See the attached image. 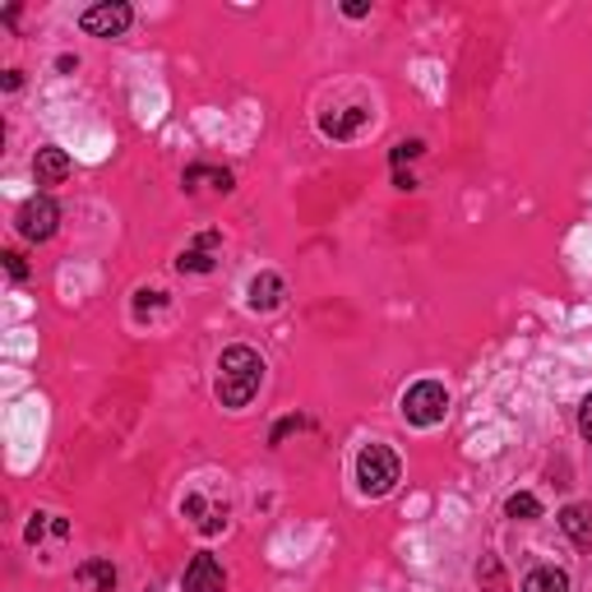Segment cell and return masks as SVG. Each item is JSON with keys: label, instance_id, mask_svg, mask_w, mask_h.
Instances as JSON below:
<instances>
[{"label": "cell", "instance_id": "1", "mask_svg": "<svg viewBox=\"0 0 592 592\" xmlns=\"http://www.w3.org/2000/svg\"><path fill=\"white\" fill-rule=\"evenodd\" d=\"M264 384V357L254 347H227L218 357V403L223 407H250V399Z\"/></svg>", "mask_w": 592, "mask_h": 592}, {"label": "cell", "instance_id": "2", "mask_svg": "<svg viewBox=\"0 0 592 592\" xmlns=\"http://www.w3.org/2000/svg\"><path fill=\"white\" fill-rule=\"evenodd\" d=\"M399 477H403V463H399V453H393V449L366 445L357 453V486H362V496L380 500V496H389V490L399 486Z\"/></svg>", "mask_w": 592, "mask_h": 592}, {"label": "cell", "instance_id": "3", "mask_svg": "<svg viewBox=\"0 0 592 592\" xmlns=\"http://www.w3.org/2000/svg\"><path fill=\"white\" fill-rule=\"evenodd\" d=\"M445 412H449V393H445V384H436V380H422V384H412L407 393H403V417H407V426H440L445 422Z\"/></svg>", "mask_w": 592, "mask_h": 592}, {"label": "cell", "instance_id": "4", "mask_svg": "<svg viewBox=\"0 0 592 592\" xmlns=\"http://www.w3.org/2000/svg\"><path fill=\"white\" fill-rule=\"evenodd\" d=\"M14 227H19L24 241H51L56 227H61V209H56L51 194H37V200H28L24 209H19Z\"/></svg>", "mask_w": 592, "mask_h": 592}, {"label": "cell", "instance_id": "5", "mask_svg": "<svg viewBox=\"0 0 592 592\" xmlns=\"http://www.w3.org/2000/svg\"><path fill=\"white\" fill-rule=\"evenodd\" d=\"M130 24H134V10L121 5V0H111V5H88L84 19H79V28L88 37H121Z\"/></svg>", "mask_w": 592, "mask_h": 592}, {"label": "cell", "instance_id": "6", "mask_svg": "<svg viewBox=\"0 0 592 592\" xmlns=\"http://www.w3.org/2000/svg\"><path fill=\"white\" fill-rule=\"evenodd\" d=\"M186 592H223L227 588V575H223V565L209 556V550H200L190 565H186V579H181Z\"/></svg>", "mask_w": 592, "mask_h": 592}, {"label": "cell", "instance_id": "7", "mask_svg": "<svg viewBox=\"0 0 592 592\" xmlns=\"http://www.w3.org/2000/svg\"><path fill=\"white\" fill-rule=\"evenodd\" d=\"M181 509H186V519L204 532V537H213V532L227 528V505H209L204 490H190V496L181 500Z\"/></svg>", "mask_w": 592, "mask_h": 592}, {"label": "cell", "instance_id": "8", "mask_svg": "<svg viewBox=\"0 0 592 592\" xmlns=\"http://www.w3.org/2000/svg\"><path fill=\"white\" fill-rule=\"evenodd\" d=\"M70 171H74V163H70V153H66V149H56V144L37 149V157H33V176H37V186H61Z\"/></svg>", "mask_w": 592, "mask_h": 592}, {"label": "cell", "instance_id": "9", "mask_svg": "<svg viewBox=\"0 0 592 592\" xmlns=\"http://www.w3.org/2000/svg\"><path fill=\"white\" fill-rule=\"evenodd\" d=\"M283 296H287V287H283L279 273H260V279L250 283V292H246V306H250L254 315H269V310L283 306Z\"/></svg>", "mask_w": 592, "mask_h": 592}, {"label": "cell", "instance_id": "10", "mask_svg": "<svg viewBox=\"0 0 592 592\" xmlns=\"http://www.w3.org/2000/svg\"><path fill=\"white\" fill-rule=\"evenodd\" d=\"M366 121H370L366 107H343V111H333V116H320V130L329 134V140H352V134H357Z\"/></svg>", "mask_w": 592, "mask_h": 592}, {"label": "cell", "instance_id": "11", "mask_svg": "<svg viewBox=\"0 0 592 592\" xmlns=\"http://www.w3.org/2000/svg\"><path fill=\"white\" fill-rule=\"evenodd\" d=\"M74 583L84 592H116V565L111 560H84L74 569Z\"/></svg>", "mask_w": 592, "mask_h": 592}, {"label": "cell", "instance_id": "12", "mask_svg": "<svg viewBox=\"0 0 592 592\" xmlns=\"http://www.w3.org/2000/svg\"><path fill=\"white\" fill-rule=\"evenodd\" d=\"M560 528H565L569 542L588 546V542H592V509H588V505H565V509H560Z\"/></svg>", "mask_w": 592, "mask_h": 592}, {"label": "cell", "instance_id": "13", "mask_svg": "<svg viewBox=\"0 0 592 592\" xmlns=\"http://www.w3.org/2000/svg\"><path fill=\"white\" fill-rule=\"evenodd\" d=\"M523 592H569V575L556 565H542V569H532V575L523 579Z\"/></svg>", "mask_w": 592, "mask_h": 592}, {"label": "cell", "instance_id": "14", "mask_svg": "<svg viewBox=\"0 0 592 592\" xmlns=\"http://www.w3.org/2000/svg\"><path fill=\"white\" fill-rule=\"evenodd\" d=\"M200 181H209L213 190H232V181H236V176L227 171V167H186V190H200Z\"/></svg>", "mask_w": 592, "mask_h": 592}, {"label": "cell", "instance_id": "15", "mask_svg": "<svg viewBox=\"0 0 592 592\" xmlns=\"http://www.w3.org/2000/svg\"><path fill=\"white\" fill-rule=\"evenodd\" d=\"M505 514L528 523V519H537V514H542V500H537V496H528V490H519V496H509V500H505Z\"/></svg>", "mask_w": 592, "mask_h": 592}, {"label": "cell", "instance_id": "16", "mask_svg": "<svg viewBox=\"0 0 592 592\" xmlns=\"http://www.w3.org/2000/svg\"><path fill=\"white\" fill-rule=\"evenodd\" d=\"M176 269H181V273H209V269H213V254H209V250H200V246H194V250H181V260H176Z\"/></svg>", "mask_w": 592, "mask_h": 592}, {"label": "cell", "instance_id": "17", "mask_svg": "<svg viewBox=\"0 0 592 592\" xmlns=\"http://www.w3.org/2000/svg\"><path fill=\"white\" fill-rule=\"evenodd\" d=\"M422 153H426V144H422V140H403V144H393L389 163H393V167H403V163H412V157H422Z\"/></svg>", "mask_w": 592, "mask_h": 592}, {"label": "cell", "instance_id": "18", "mask_svg": "<svg viewBox=\"0 0 592 592\" xmlns=\"http://www.w3.org/2000/svg\"><path fill=\"white\" fill-rule=\"evenodd\" d=\"M0 260H5V273H10L14 283H24V279H28V264H24V254H19V250H5Z\"/></svg>", "mask_w": 592, "mask_h": 592}, {"label": "cell", "instance_id": "19", "mask_svg": "<svg viewBox=\"0 0 592 592\" xmlns=\"http://www.w3.org/2000/svg\"><path fill=\"white\" fill-rule=\"evenodd\" d=\"M157 306H163V292H140V301H134V315L144 320V315L157 310Z\"/></svg>", "mask_w": 592, "mask_h": 592}, {"label": "cell", "instance_id": "20", "mask_svg": "<svg viewBox=\"0 0 592 592\" xmlns=\"http://www.w3.org/2000/svg\"><path fill=\"white\" fill-rule=\"evenodd\" d=\"M579 430H583V440L592 445V393H588L583 407H579Z\"/></svg>", "mask_w": 592, "mask_h": 592}, {"label": "cell", "instance_id": "21", "mask_svg": "<svg viewBox=\"0 0 592 592\" xmlns=\"http://www.w3.org/2000/svg\"><path fill=\"white\" fill-rule=\"evenodd\" d=\"M343 14H347V19H366V14H370V5H366V0H347Z\"/></svg>", "mask_w": 592, "mask_h": 592}, {"label": "cell", "instance_id": "22", "mask_svg": "<svg viewBox=\"0 0 592 592\" xmlns=\"http://www.w3.org/2000/svg\"><path fill=\"white\" fill-rule=\"evenodd\" d=\"M393 186H399V190H417V176H412V171H399V176H393Z\"/></svg>", "mask_w": 592, "mask_h": 592}]
</instances>
